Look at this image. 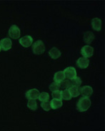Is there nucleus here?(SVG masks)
<instances>
[{"label":"nucleus","mask_w":105,"mask_h":131,"mask_svg":"<svg viewBox=\"0 0 105 131\" xmlns=\"http://www.w3.org/2000/svg\"><path fill=\"white\" fill-rule=\"evenodd\" d=\"M91 100L89 97H82L78 100L77 103V109L79 112H86L91 107Z\"/></svg>","instance_id":"f257e3e1"},{"label":"nucleus","mask_w":105,"mask_h":131,"mask_svg":"<svg viewBox=\"0 0 105 131\" xmlns=\"http://www.w3.org/2000/svg\"><path fill=\"white\" fill-rule=\"evenodd\" d=\"M32 51L35 54H42L45 52V45L42 40H37L32 45Z\"/></svg>","instance_id":"f03ea898"},{"label":"nucleus","mask_w":105,"mask_h":131,"mask_svg":"<svg viewBox=\"0 0 105 131\" xmlns=\"http://www.w3.org/2000/svg\"><path fill=\"white\" fill-rule=\"evenodd\" d=\"M9 35L11 39H17L21 37V32L20 29L17 25H13L11 26L9 29Z\"/></svg>","instance_id":"7ed1b4c3"},{"label":"nucleus","mask_w":105,"mask_h":131,"mask_svg":"<svg viewBox=\"0 0 105 131\" xmlns=\"http://www.w3.org/2000/svg\"><path fill=\"white\" fill-rule=\"evenodd\" d=\"M65 78L67 80H72L74 78H77V71L74 67H68L63 71Z\"/></svg>","instance_id":"20e7f679"},{"label":"nucleus","mask_w":105,"mask_h":131,"mask_svg":"<svg viewBox=\"0 0 105 131\" xmlns=\"http://www.w3.org/2000/svg\"><path fill=\"white\" fill-rule=\"evenodd\" d=\"M19 43L25 48H28L33 43V38L30 35H26L19 39Z\"/></svg>","instance_id":"39448f33"},{"label":"nucleus","mask_w":105,"mask_h":131,"mask_svg":"<svg viewBox=\"0 0 105 131\" xmlns=\"http://www.w3.org/2000/svg\"><path fill=\"white\" fill-rule=\"evenodd\" d=\"M81 54L84 57H91L94 54V48L89 45H85L81 49Z\"/></svg>","instance_id":"423d86ee"},{"label":"nucleus","mask_w":105,"mask_h":131,"mask_svg":"<svg viewBox=\"0 0 105 131\" xmlns=\"http://www.w3.org/2000/svg\"><path fill=\"white\" fill-rule=\"evenodd\" d=\"M0 46H1L2 50L8 51L11 48L12 42H11L10 38H4L0 42Z\"/></svg>","instance_id":"0eeeda50"},{"label":"nucleus","mask_w":105,"mask_h":131,"mask_svg":"<svg viewBox=\"0 0 105 131\" xmlns=\"http://www.w3.org/2000/svg\"><path fill=\"white\" fill-rule=\"evenodd\" d=\"M79 92L81 95L84 97H89L93 93V89L89 85H85L79 89Z\"/></svg>","instance_id":"6e6552de"},{"label":"nucleus","mask_w":105,"mask_h":131,"mask_svg":"<svg viewBox=\"0 0 105 131\" xmlns=\"http://www.w3.org/2000/svg\"><path fill=\"white\" fill-rule=\"evenodd\" d=\"M39 91L37 89L33 88L31 89L28 90L27 92H26L25 95H26V97L29 100H36L37 99H38L39 95Z\"/></svg>","instance_id":"1a4fd4ad"},{"label":"nucleus","mask_w":105,"mask_h":131,"mask_svg":"<svg viewBox=\"0 0 105 131\" xmlns=\"http://www.w3.org/2000/svg\"><path fill=\"white\" fill-rule=\"evenodd\" d=\"M77 66L78 67H79L81 69H85L89 66V60L88 58L86 57H79L77 60Z\"/></svg>","instance_id":"9d476101"},{"label":"nucleus","mask_w":105,"mask_h":131,"mask_svg":"<svg viewBox=\"0 0 105 131\" xmlns=\"http://www.w3.org/2000/svg\"><path fill=\"white\" fill-rule=\"evenodd\" d=\"M91 27L94 30L99 32L102 29V19H100L99 18H94L91 20Z\"/></svg>","instance_id":"9b49d317"},{"label":"nucleus","mask_w":105,"mask_h":131,"mask_svg":"<svg viewBox=\"0 0 105 131\" xmlns=\"http://www.w3.org/2000/svg\"><path fill=\"white\" fill-rule=\"evenodd\" d=\"M62 54V52L58 48L56 47H52L51 50L49 51V57H51L53 60H56L59 57H60Z\"/></svg>","instance_id":"f8f14e48"},{"label":"nucleus","mask_w":105,"mask_h":131,"mask_svg":"<svg viewBox=\"0 0 105 131\" xmlns=\"http://www.w3.org/2000/svg\"><path fill=\"white\" fill-rule=\"evenodd\" d=\"M49 104H50L51 109H53V110L59 109V108H60L61 107H62V105H63V103H62V100L53 99L51 100V102L49 103Z\"/></svg>","instance_id":"ddd939ff"},{"label":"nucleus","mask_w":105,"mask_h":131,"mask_svg":"<svg viewBox=\"0 0 105 131\" xmlns=\"http://www.w3.org/2000/svg\"><path fill=\"white\" fill-rule=\"evenodd\" d=\"M95 39V35L91 31H88L84 33V41L87 44H91Z\"/></svg>","instance_id":"4468645a"},{"label":"nucleus","mask_w":105,"mask_h":131,"mask_svg":"<svg viewBox=\"0 0 105 131\" xmlns=\"http://www.w3.org/2000/svg\"><path fill=\"white\" fill-rule=\"evenodd\" d=\"M53 79H54V82L60 84L65 79V76H64L63 71H59V72H56L54 74V78Z\"/></svg>","instance_id":"2eb2a0df"},{"label":"nucleus","mask_w":105,"mask_h":131,"mask_svg":"<svg viewBox=\"0 0 105 131\" xmlns=\"http://www.w3.org/2000/svg\"><path fill=\"white\" fill-rule=\"evenodd\" d=\"M68 90H69L72 97H77L80 95L79 89L75 86H71L68 89Z\"/></svg>","instance_id":"dca6fc26"},{"label":"nucleus","mask_w":105,"mask_h":131,"mask_svg":"<svg viewBox=\"0 0 105 131\" xmlns=\"http://www.w3.org/2000/svg\"><path fill=\"white\" fill-rule=\"evenodd\" d=\"M38 99L39 101H41L42 103H46V102H49V95L47 92H42L39 93L38 97Z\"/></svg>","instance_id":"f3484780"},{"label":"nucleus","mask_w":105,"mask_h":131,"mask_svg":"<svg viewBox=\"0 0 105 131\" xmlns=\"http://www.w3.org/2000/svg\"><path fill=\"white\" fill-rule=\"evenodd\" d=\"M60 85V88H62L64 90H68L72 86V83H71V80H67V79H64Z\"/></svg>","instance_id":"a211bd4d"},{"label":"nucleus","mask_w":105,"mask_h":131,"mask_svg":"<svg viewBox=\"0 0 105 131\" xmlns=\"http://www.w3.org/2000/svg\"><path fill=\"white\" fill-rule=\"evenodd\" d=\"M27 107L29 109L34 111L37 109V103L34 100H29L27 103Z\"/></svg>","instance_id":"6ab92c4d"},{"label":"nucleus","mask_w":105,"mask_h":131,"mask_svg":"<svg viewBox=\"0 0 105 131\" xmlns=\"http://www.w3.org/2000/svg\"><path fill=\"white\" fill-rule=\"evenodd\" d=\"M71 83H72V86H75V87L79 88V86H81L82 82H81V80L80 78L77 77V78L71 80Z\"/></svg>","instance_id":"aec40b11"},{"label":"nucleus","mask_w":105,"mask_h":131,"mask_svg":"<svg viewBox=\"0 0 105 131\" xmlns=\"http://www.w3.org/2000/svg\"><path fill=\"white\" fill-rule=\"evenodd\" d=\"M62 99L64 100H70L72 99V96L68 90H64L63 91H62Z\"/></svg>","instance_id":"412c9836"},{"label":"nucleus","mask_w":105,"mask_h":131,"mask_svg":"<svg viewBox=\"0 0 105 131\" xmlns=\"http://www.w3.org/2000/svg\"><path fill=\"white\" fill-rule=\"evenodd\" d=\"M60 85L59 83H56V82H53L49 86V90L52 92H54V91H56V90H60Z\"/></svg>","instance_id":"4be33fe9"},{"label":"nucleus","mask_w":105,"mask_h":131,"mask_svg":"<svg viewBox=\"0 0 105 131\" xmlns=\"http://www.w3.org/2000/svg\"><path fill=\"white\" fill-rule=\"evenodd\" d=\"M52 96L53 99L62 100V91H60V90H56V91L52 92Z\"/></svg>","instance_id":"5701e85b"},{"label":"nucleus","mask_w":105,"mask_h":131,"mask_svg":"<svg viewBox=\"0 0 105 131\" xmlns=\"http://www.w3.org/2000/svg\"><path fill=\"white\" fill-rule=\"evenodd\" d=\"M41 107L45 111H49L51 110V107H50V104L49 102H46V103H41Z\"/></svg>","instance_id":"b1692460"},{"label":"nucleus","mask_w":105,"mask_h":131,"mask_svg":"<svg viewBox=\"0 0 105 131\" xmlns=\"http://www.w3.org/2000/svg\"><path fill=\"white\" fill-rule=\"evenodd\" d=\"M2 51V48H1V46H0V52Z\"/></svg>","instance_id":"393cba45"}]
</instances>
